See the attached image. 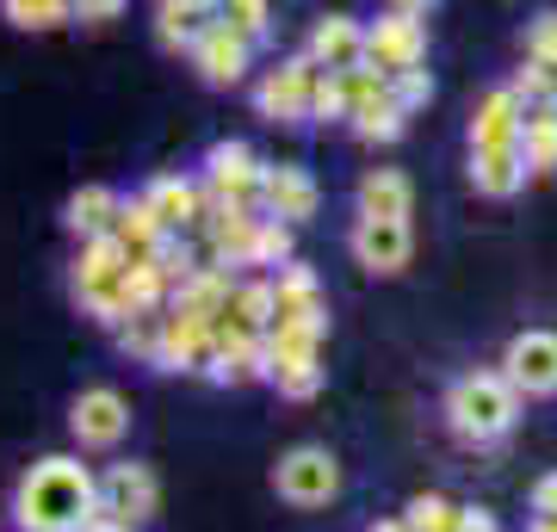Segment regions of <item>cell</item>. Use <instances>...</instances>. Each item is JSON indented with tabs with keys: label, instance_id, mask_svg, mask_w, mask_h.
<instances>
[{
	"label": "cell",
	"instance_id": "7c38bea8",
	"mask_svg": "<svg viewBox=\"0 0 557 532\" xmlns=\"http://www.w3.org/2000/svg\"><path fill=\"white\" fill-rule=\"evenodd\" d=\"M260 174H267V161L248 149V143H211L205 149V193L211 198H230V205H260Z\"/></svg>",
	"mask_w": 557,
	"mask_h": 532
},
{
	"label": "cell",
	"instance_id": "4dcf8cb0",
	"mask_svg": "<svg viewBox=\"0 0 557 532\" xmlns=\"http://www.w3.org/2000/svg\"><path fill=\"white\" fill-rule=\"evenodd\" d=\"M310 124H347V87H341V75H317Z\"/></svg>",
	"mask_w": 557,
	"mask_h": 532
},
{
	"label": "cell",
	"instance_id": "836d02e7",
	"mask_svg": "<svg viewBox=\"0 0 557 532\" xmlns=\"http://www.w3.org/2000/svg\"><path fill=\"white\" fill-rule=\"evenodd\" d=\"M119 13H124V0H75L81 25H106V20H119Z\"/></svg>",
	"mask_w": 557,
	"mask_h": 532
},
{
	"label": "cell",
	"instance_id": "60d3db41",
	"mask_svg": "<svg viewBox=\"0 0 557 532\" xmlns=\"http://www.w3.org/2000/svg\"><path fill=\"white\" fill-rule=\"evenodd\" d=\"M193 7H199V13H218V7H223V0H193Z\"/></svg>",
	"mask_w": 557,
	"mask_h": 532
},
{
	"label": "cell",
	"instance_id": "277c9868",
	"mask_svg": "<svg viewBox=\"0 0 557 532\" xmlns=\"http://www.w3.org/2000/svg\"><path fill=\"white\" fill-rule=\"evenodd\" d=\"M273 490L278 502H292V508H329L341 495V458L329 453V446H317V440H304V446H292V453L273 465Z\"/></svg>",
	"mask_w": 557,
	"mask_h": 532
},
{
	"label": "cell",
	"instance_id": "8d00e7d4",
	"mask_svg": "<svg viewBox=\"0 0 557 532\" xmlns=\"http://www.w3.org/2000/svg\"><path fill=\"white\" fill-rule=\"evenodd\" d=\"M81 532H137V527H124V520H106V514H100V520H87Z\"/></svg>",
	"mask_w": 557,
	"mask_h": 532
},
{
	"label": "cell",
	"instance_id": "5b68a950",
	"mask_svg": "<svg viewBox=\"0 0 557 532\" xmlns=\"http://www.w3.org/2000/svg\"><path fill=\"white\" fill-rule=\"evenodd\" d=\"M218 354V316H199L186 304L161 310V347H156V372H205Z\"/></svg>",
	"mask_w": 557,
	"mask_h": 532
},
{
	"label": "cell",
	"instance_id": "cb8c5ba5",
	"mask_svg": "<svg viewBox=\"0 0 557 532\" xmlns=\"http://www.w3.org/2000/svg\"><path fill=\"white\" fill-rule=\"evenodd\" d=\"M347 131H354L359 143H397L403 131H409V112L384 94V99H372V106H359L354 119H347Z\"/></svg>",
	"mask_w": 557,
	"mask_h": 532
},
{
	"label": "cell",
	"instance_id": "484cf974",
	"mask_svg": "<svg viewBox=\"0 0 557 532\" xmlns=\"http://www.w3.org/2000/svg\"><path fill=\"white\" fill-rule=\"evenodd\" d=\"M285 260H298V248H292V223L260 218V223H255V248H248V267H260V273H278Z\"/></svg>",
	"mask_w": 557,
	"mask_h": 532
},
{
	"label": "cell",
	"instance_id": "83f0119b",
	"mask_svg": "<svg viewBox=\"0 0 557 532\" xmlns=\"http://www.w3.org/2000/svg\"><path fill=\"white\" fill-rule=\"evenodd\" d=\"M112 335H119L124 354H137V359H149V366H156V347H161V310H137V316H124V322L112 329Z\"/></svg>",
	"mask_w": 557,
	"mask_h": 532
},
{
	"label": "cell",
	"instance_id": "44dd1931",
	"mask_svg": "<svg viewBox=\"0 0 557 532\" xmlns=\"http://www.w3.org/2000/svg\"><path fill=\"white\" fill-rule=\"evenodd\" d=\"M471 186L483 198H515L527 186V161L520 149H471Z\"/></svg>",
	"mask_w": 557,
	"mask_h": 532
},
{
	"label": "cell",
	"instance_id": "8fae6325",
	"mask_svg": "<svg viewBox=\"0 0 557 532\" xmlns=\"http://www.w3.org/2000/svg\"><path fill=\"white\" fill-rule=\"evenodd\" d=\"M186 57H193V69H199L205 87H242V81H248V69H255V44L242 38L236 25L205 20L199 44H193Z\"/></svg>",
	"mask_w": 557,
	"mask_h": 532
},
{
	"label": "cell",
	"instance_id": "603a6c76",
	"mask_svg": "<svg viewBox=\"0 0 557 532\" xmlns=\"http://www.w3.org/2000/svg\"><path fill=\"white\" fill-rule=\"evenodd\" d=\"M205 20H218V13H199L193 0H156V44L161 50H193L205 32Z\"/></svg>",
	"mask_w": 557,
	"mask_h": 532
},
{
	"label": "cell",
	"instance_id": "2e32d148",
	"mask_svg": "<svg viewBox=\"0 0 557 532\" xmlns=\"http://www.w3.org/2000/svg\"><path fill=\"white\" fill-rule=\"evenodd\" d=\"M143 198H149V211L161 218V230L168 236H193L205 223V186L186 174H156L149 186H143Z\"/></svg>",
	"mask_w": 557,
	"mask_h": 532
},
{
	"label": "cell",
	"instance_id": "ab89813d",
	"mask_svg": "<svg viewBox=\"0 0 557 532\" xmlns=\"http://www.w3.org/2000/svg\"><path fill=\"white\" fill-rule=\"evenodd\" d=\"M366 532H409V527H403V520H372Z\"/></svg>",
	"mask_w": 557,
	"mask_h": 532
},
{
	"label": "cell",
	"instance_id": "5bb4252c",
	"mask_svg": "<svg viewBox=\"0 0 557 532\" xmlns=\"http://www.w3.org/2000/svg\"><path fill=\"white\" fill-rule=\"evenodd\" d=\"M347 248H354V260L366 267V273L391 279V273H403V267H409L416 236H409V218H354Z\"/></svg>",
	"mask_w": 557,
	"mask_h": 532
},
{
	"label": "cell",
	"instance_id": "3957f363",
	"mask_svg": "<svg viewBox=\"0 0 557 532\" xmlns=\"http://www.w3.org/2000/svg\"><path fill=\"white\" fill-rule=\"evenodd\" d=\"M69 292H75L81 316H94L100 329H119L131 310V255H124L112 236L81 242L75 267H69Z\"/></svg>",
	"mask_w": 557,
	"mask_h": 532
},
{
	"label": "cell",
	"instance_id": "d6986e66",
	"mask_svg": "<svg viewBox=\"0 0 557 532\" xmlns=\"http://www.w3.org/2000/svg\"><path fill=\"white\" fill-rule=\"evenodd\" d=\"M354 198H359V218H409L416 211V186H409L403 168H372Z\"/></svg>",
	"mask_w": 557,
	"mask_h": 532
},
{
	"label": "cell",
	"instance_id": "f1b7e54d",
	"mask_svg": "<svg viewBox=\"0 0 557 532\" xmlns=\"http://www.w3.org/2000/svg\"><path fill=\"white\" fill-rule=\"evenodd\" d=\"M218 20H223V25H236L248 44H260L267 32H273V0H223Z\"/></svg>",
	"mask_w": 557,
	"mask_h": 532
},
{
	"label": "cell",
	"instance_id": "ffe728a7",
	"mask_svg": "<svg viewBox=\"0 0 557 532\" xmlns=\"http://www.w3.org/2000/svg\"><path fill=\"white\" fill-rule=\"evenodd\" d=\"M119 205H124V198L112 193V186H81V193L62 205V223H69V236H75V242L112 236V223H119Z\"/></svg>",
	"mask_w": 557,
	"mask_h": 532
},
{
	"label": "cell",
	"instance_id": "74e56055",
	"mask_svg": "<svg viewBox=\"0 0 557 532\" xmlns=\"http://www.w3.org/2000/svg\"><path fill=\"white\" fill-rule=\"evenodd\" d=\"M391 7H397V13H421V20H428V7H440V0H391Z\"/></svg>",
	"mask_w": 557,
	"mask_h": 532
},
{
	"label": "cell",
	"instance_id": "f546056e",
	"mask_svg": "<svg viewBox=\"0 0 557 532\" xmlns=\"http://www.w3.org/2000/svg\"><path fill=\"white\" fill-rule=\"evenodd\" d=\"M391 99H397L403 112L416 119L421 106L434 99V75H428V69H397V75H391Z\"/></svg>",
	"mask_w": 557,
	"mask_h": 532
},
{
	"label": "cell",
	"instance_id": "6da1fadb",
	"mask_svg": "<svg viewBox=\"0 0 557 532\" xmlns=\"http://www.w3.org/2000/svg\"><path fill=\"white\" fill-rule=\"evenodd\" d=\"M7 514L20 532H81L87 520H100V471L81 465L75 453H50L25 465Z\"/></svg>",
	"mask_w": 557,
	"mask_h": 532
},
{
	"label": "cell",
	"instance_id": "e575fe53",
	"mask_svg": "<svg viewBox=\"0 0 557 532\" xmlns=\"http://www.w3.org/2000/svg\"><path fill=\"white\" fill-rule=\"evenodd\" d=\"M533 514H545V520H557V471H545L533 483Z\"/></svg>",
	"mask_w": 557,
	"mask_h": 532
},
{
	"label": "cell",
	"instance_id": "ba28073f",
	"mask_svg": "<svg viewBox=\"0 0 557 532\" xmlns=\"http://www.w3.org/2000/svg\"><path fill=\"white\" fill-rule=\"evenodd\" d=\"M100 514L106 520H124V527H149L161 514V477L137 458L124 465H106L100 471Z\"/></svg>",
	"mask_w": 557,
	"mask_h": 532
},
{
	"label": "cell",
	"instance_id": "30bf717a",
	"mask_svg": "<svg viewBox=\"0 0 557 532\" xmlns=\"http://www.w3.org/2000/svg\"><path fill=\"white\" fill-rule=\"evenodd\" d=\"M496 372L520 396H557V329H520Z\"/></svg>",
	"mask_w": 557,
	"mask_h": 532
},
{
	"label": "cell",
	"instance_id": "1f68e13d",
	"mask_svg": "<svg viewBox=\"0 0 557 532\" xmlns=\"http://www.w3.org/2000/svg\"><path fill=\"white\" fill-rule=\"evenodd\" d=\"M520 94V106H539V99H557V69H545V62H520V75L508 81Z\"/></svg>",
	"mask_w": 557,
	"mask_h": 532
},
{
	"label": "cell",
	"instance_id": "f35d334b",
	"mask_svg": "<svg viewBox=\"0 0 557 532\" xmlns=\"http://www.w3.org/2000/svg\"><path fill=\"white\" fill-rule=\"evenodd\" d=\"M527 532H557V520H545V514H533V520H527Z\"/></svg>",
	"mask_w": 557,
	"mask_h": 532
},
{
	"label": "cell",
	"instance_id": "d4e9b609",
	"mask_svg": "<svg viewBox=\"0 0 557 532\" xmlns=\"http://www.w3.org/2000/svg\"><path fill=\"white\" fill-rule=\"evenodd\" d=\"M0 13L20 32H62L75 25V0H0Z\"/></svg>",
	"mask_w": 557,
	"mask_h": 532
},
{
	"label": "cell",
	"instance_id": "7a4b0ae2",
	"mask_svg": "<svg viewBox=\"0 0 557 532\" xmlns=\"http://www.w3.org/2000/svg\"><path fill=\"white\" fill-rule=\"evenodd\" d=\"M440 415H446V428H453L465 446H496V440L515 434L520 391L502 372H465V378H453V384H446Z\"/></svg>",
	"mask_w": 557,
	"mask_h": 532
},
{
	"label": "cell",
	"instance_id": "d6a6232c",
	"mask_svg": "<svg viewBox=\"0 0 557 532\" xmlns=\"http://www.w3.org/2000/svg\"><path fill=\"white\" fill-rule=\"evenodd\" d=\"M527 62H545V69H557V13H539V20H527Z\"/></svg>",
	"mask_w": 557,
	"mask_h": 532
},
{
	"label": "cell",
	"instance_id": "ac0fdd59",
	"mask_svg": "<svg viewBox=\"0 0 557 532\" xmlns=\"http://www.w3.org/2000/svg\"><path fill=\"white\" fill-rule=\"evenodd\" d=\"M520 161H527V180L557 174V99L527 106V119H520Z\"/></svg>",
	"mask_w": 557,
	"mask_h": 532
},
{
	"label": "cell",
	"instance_id": "52a82bcc",
	"mask_svg": "<svg viewBox=\"0 0 557 532\" xmlns=\"http://www.w3.org/2000/svg\"><path fill=\"white\" fill-rule=\"evenodd\" d=\"M69 434H75L81 453H112V446H124V434H131V403H124V391L87 384L69 403Z\"/></svg>",
	"mask_w": 557,
	"mask_h": 532
},
{
	"label": "cell",
	"instance_id": "9a60e30c",
	"mask_svg": "<svg viewBox=\"0 0 557 532\" xmlns=\"http://www.w3.org/2000/svg\"><path fill=\"white\" fill-rule=\"evenodd\" d=\"M304 57L317 62L322 75H347L366 62V25L354 13H329V20L310 25V44H304Z\"/></svg>",
	"mask_w": 557,
	"mask_h": 532
},
{
	"label": "cell",
	"instance_id": "4fadbf2b",
	"mask_svg": "<svg viewBox=\"0 0 557 532\" xmlns=\"http://www.w3.org/2000/svg\"><path fill=\"white\" fill-rule=\"evenodd\" d=\"M322 205V186L310 180V168L298 161H267V174H260V218H278V223H310Z\"/></svg>",
	"mask_w": 557,
	"mask_h": 532
},
{
	"label": "cell",
	"instance_id": "d590c367",
	"mask_svg": "<svg viewBox=\"0 0 557 532\" xmlns=\"http://www.w3.org/2000/svg\"><path fill=\"white\" fill-rule=\"evenodd\" d=\"M458 532H496V514L490 508H458Z\"/></svg>",
	"mask_w": 557,
	"mask_h": 532
},
{
	"label": "cell",
	"instance_id": "4316f807",
	"mask_svg": "<svg viewBox=\"0 0 557 532\" xmlns=\"http://www.w3.org/2000/svg\"><path fill=\"white\" fill-rule=\"evenodd\" d=\"M403 527L409 532H458V502L453 495H416L409 508H403Z\"/></svg>",
	"mask_w": 557,
	"mask_h": 532
},
{
	"label": "cell",
	"instance_id": "8992f818",
	"mask_svg": "<svg viewBox=\"0 0 557 532\" xmlns=\"http://www.w3.org/2000/svg\"><path fill=\"white\" fill-rule=\"evenodd\" d=\"M317 62L310 57H285L278 69L255 81V112L267 124H310V99H317Z\"/></svg>",
	"mask_w": 557,
	"mask_h": 532
},
{
	"label": "cell",
	"instance_id": "e0dca14e",
	"mask_svg": "<svg viewBox=\"0 0 557 532\" xmlns=\"http://www.w3.org/2000/svg\"><path fill=\"white\" fill-rule=\"evenodd\" d=\"M520 119L527 106L515 87H490L471 112V149H520Z\"/></svg>",
	"mask_w": 557,
	"mask_h": 532
},
{
	"label": "cell",
	"instance_id": "9c48e42d",
	"mask_svg": "<svg viewBox=\"0 0 557 532\" xmlns=\"http://www.w3.org/2000/svg\"><path fill=\"white\" fill-rule=\"evenodd\" d=\"M366 62L384 69V75H397V69H428V25H421V13L384 7L379 20L366 25Z\"/></svg>",
	"mask_w": 557,
	"mask_h": 532
},
{
	"label": "cell",
	"instance_id": "7402d4cb",
	"mask_svg": "<svg viewBox=\"0 0 557 532\" xmlns=\"http://www.w3.org/2000/svg\"><path fill=\"white\" fill-rule=\"evenodd\" d=\"M112 242H119L124 255H156L161 242H168V230H161V218L149 211V198H124L119 205V223H112Z\"/></svg>",
	"mask_w": 557,
	"mask_h": 532
}]
</instances>
